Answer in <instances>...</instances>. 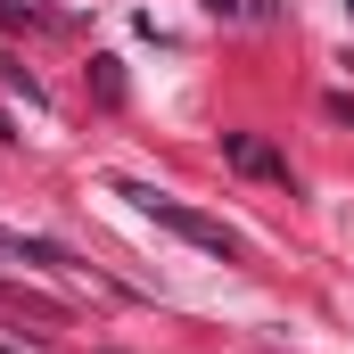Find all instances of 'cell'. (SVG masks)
I'll return each mask as SVG.
<instances>
[{
    "mask_svg": "<svg viewBox=\"0 0 354 354\" xmlns=\"http://www.w3.org/2000/svg\"><path fill=\"white\" fill-rule=\"evenodd\" d=\"M223 157H231L239 174H256V181H288V165L272 157V149L256 140V132H223Z\"/></svg>",
    "mask_w": 354,
    "mask_h": 354,
    "instance_id": "obj_2",
    "label": "cell"
},
{
    "mask_svg": "<svg viewBox=\"0 0 354 354\" xmlns=\"http://www.w3.org/2000/svg\"><path fill=\"white\" fill-rule=\"evenodd\" d=\"M0 256H8V239H0Z\"/></svg>",
    "mask_w": 354,
    "mask_h": 354,
    "instance_id": "obj_3",
    "label": "cell"
},
{
    "mask_svg": "<svg viewBox=\"0 0 354 354\" xmlns=\"http://www.w3.org/2000/svg\"><path fill=\"white\" fill-rule=\"evenodd\" d=\"M115 198H132L140 214H157V223H165L174 239H189V248H198V256H223V264L239 256V231H231V223H214V214H198V206L165 198L157 181H115Z\"/></svg>",
    "mask_w": 354,
    "mask_h": 354,
    "instance_id": "obj_1",
    "label": "cell"
}]
</instances>
